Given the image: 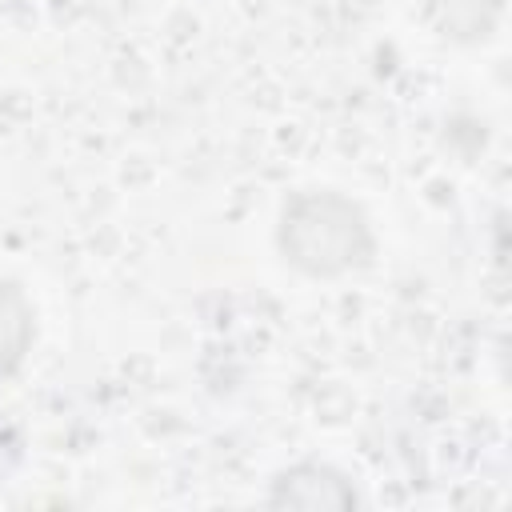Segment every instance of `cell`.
<instances>
[{
    "label": "cell",
    "instance_id": "277c9868",
    "mask_svg": "<svg viewBox=\"0 0 512 512\" xmlns=\"http://www.w3.org/2000/svg\"><path fill=\"white\" fill-rule=\"evenodd\" d=\"M504 0H424L428 24L452 44H480L496 32Z\"/></svg>",
    "mask_w": 512,
    "mask_h": 512
},
{
    "label": "cell",
    "instance_id": "3957f363",
    "mask_svg": "<svg viewBox=\"0 0 512 512\" xmlns=\"http://www.w3.org/2000/svg\"><path fill=\"white\" fill-rule=\"evenodd\" d=\"M36 344V308L28 292L0 276V380L16 376Z\"/></svg>",
    "mask_w": 512,
    "mask_h": 512
},
{
    "label": "cell",
    "instance_id": "6da1fadb",
    "mask_svg": "<svg viewBox=\"0 0 512 512\" xmlns=\"http://www.w3.org/2000/svg\"><path fill=\"white\" fill-rule=\"evenodd\" d=\"M276 252L308 280H340L372 264L376 232L352 196L336 188H304L280 208Z\"/></svg>",
    "mask_w": 512,
    "mask_h": 512
},
{
    "label": "cell",
    "instance_id": "7a4b0ae2",
    "mask_svg": "<svg viewBox=\"0 0 512 512\" xmlns=\"http://www.w3.org/2000/svg\"><path fill=\"white\" fill-rule=\"evenodd\" d=\"M268 504L276 508H304V512H324V508H356V488L352 480L320 460H300L284 472H276Z\"/></svg>",
    "mask_w": 512,
    "mask_h": 512
}]
</instances>
